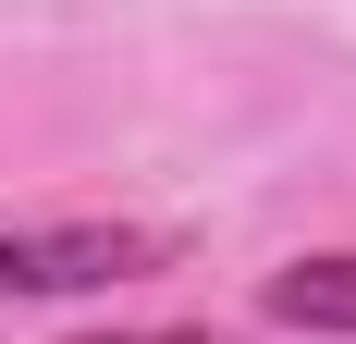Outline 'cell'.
<instances>
[{"label": "cell", "mask_w": 356, "mask_h": 344, "mask_svg": "<svg viewBox=\"0 0 356 344\" xmlns=\"http://www.w3.org/2000/svg\"><path fill=\"white\" fill-rule=\"evenodd\" d=\"M172 271V246L147 221H25L0 234V308H37V295H111V283Z\"/></svg>", "instance_id": "6da1fadb"}, {"label": "cell", "mask_w": 356, "mask_h": 344, "mask_svg": "<svg viewBox=\"0 0 356 344\" xmlns=\"http://www.w3.org/2000/svg\"><path fill=\"white\" fill-rule=\"evenodd\" d=\"M258 320H283V332H356V246L283 258V271L258 283Z\"/></svg>", "instance_id": "7a4b0ae2"}, {"label": "cell", "mask_w": 356, "mask_h": 344, "mask_svg": "<svg viewBox=\"0 0 356 344\" xmlns=\"http://www.w3.org/2000/svg\"><path fill=\"white\" fill-rule=\"evenodd\" d=\"M74 344H234V332H184V320H160V332H74Z\"/></svg>", "instance_id": "3957f363"}]
</instances>
